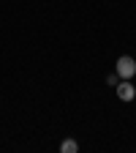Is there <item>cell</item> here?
<instances>
[{"label": "cell", "instance_id": "obj_1", "mask_svg": "<svg viewBox=\"0 0 136 153\" xmlns=\"http://www.w3.org/2000/svg\"><path fill=\"white\" fill-rule=\"evenodd\" d=\"M114 71L120 74V79H133V74H136V60L131 55H123L117 63H114Z\"/></svg>", "mask_w": 136, "mask_h": 153}, {"label": "cell", "instance_id": "obj_2", "mask_svg": "<svg viewBox=\"0 0 136 153\" xmlns=\"http://www.w3.org/2000/svg\"><path fill=\"white\" fill-rule=\"evenodd\" d=\"M117 99L120 101H133L136 99V88L131 85V79H120L117 82Z\"/></svg>", "mask_w": 136, "mask_h": 153}, {"label": "cell", "instance_id": "obj_3", "mask_svg": "<svg viewBox=\"0 0 136 153\" xmlns=\"http://www.w3.org/2000/svg\"><path fill=\"white\" fill-rule=\"evenodd\" d=\"M60 150H63V153H76V150H79V145H76L74 140H63V142H60Z\"/></svg>", "mask_w": 136, "mask_h": 153}, {"label": "cell", "instance_id": "obj_4", "mask_svg": "<svg viewBox=\"0 0 136 153\" xmlns=\"http://www.w3.org/2000/svg\"><path fill=\"white\" fill-rule=\"evenodd\" d=\"M117 82H120V74H117V71L106 76V85H112V88H117Z\"/></svg>", "mask_w": 136, "mask_h": 153}]
</instances>
